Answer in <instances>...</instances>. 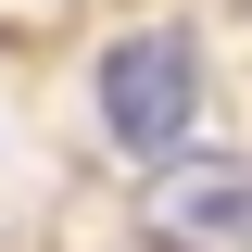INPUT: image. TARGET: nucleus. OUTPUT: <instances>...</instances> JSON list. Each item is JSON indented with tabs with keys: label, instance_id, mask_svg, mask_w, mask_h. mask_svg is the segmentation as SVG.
Returning a JSON list of instances; mask_svg holds the SVG:
<instances>
[{
	"label": "nucleus",
	"instance_id": "obj_1",
	"mask_svg": "<svg viewBox=\"0 0 252 252\" xmlns=\"http://www.w3.org/2000/svg\"><path fill=\"white\" fill-rule=\"evenodd\" d=\"M189 114H202V51L189 26H139L101 51V126H114V152H177Z\"/></svg>",
	"mask_w": 252,
	"mask_h": 252
},
{
	"label": "nucleus",
	"instance_id": "obj_2",
	"mask_svg": "<svg viewBox=\"0 0 252 252\" xmlns=\"http://www.w3.org/2000/svg\"><path fill=\"white\" fill-rule=\"evenodd\" d=\"M152 240H177V252H215V240H252V152H227V164H177V177H152Z\"/></svg>",
	"mask_w": 252,
	"mask_h": 252
}]
</instances>
